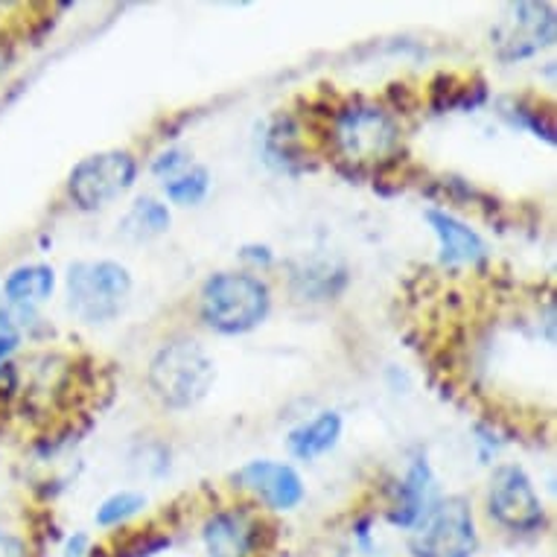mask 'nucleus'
<instances>
[{
    "label": "nucleus",
    "instance_id": "nucleus-3",
    "mask_svg": "<svg viewBox=\"0 0 557 557\" xmlns=\"http://www.w3.org/2000/svg\"><path fill=\"white\" fill-rule=\"evenodd\" d=\"M272 289L255 272L222 269L199 289L201 324L220 336H246L269 319Z\"/></svg>",
    "mask_w": 557,
    "mask_h": 557
},
{
    "label": "nucleus",
    "instance_id": "nucleus-19",
    "mask_svg": "<svg viewBox=\"0 0 557 557\" xmlns=\"http://www.w3.org/2000/svg\"><path fill=\"white\" fill-rule=\"evenodd\" d=\"M21 345H24V321L0 301V371L12 366Z\"/></svg>",
    "mask_w": 557,
    "mask_h": 557
},
{
    "label": "nucleus",
    "instance_id": "nucleus-16",
    "mask_svg": "<svg viewBox=\"0 0 557 557\" xmlns=\"http://www.w3.org/2000/svg\"><path fill=\"white\" fill-rule=\"evenodd\" d=\"M147 508V494H140V491H117V494L106 496V499L97 505L94 522H97V529L102 531L126 529L128 522H135Z\"/></svg>",
    "mask_w": 557,
    "mask_h": 557
},
{
    "label": "nucleus",
    "instance_id": "nucleus-14",
    "mask_svg": "<svg viewBox=\"0 0 557 557\" xmlns=\"http://www.w3.org/2000/svg\"><path fill=\"white\" fill-rule=\"evenodd\" d=\"M345 432V418L336 409L315 411L310 421H301L286 435V449L298 461H319L338 447Z\"/></svg>",
    "mask_w": 557,
    "mask_h": 557
},
{
    "label": "nucleus",
    "instance_id": "nucleus-23",
    "mask_svg": "<svg viewBox=\"0 0 557 557\" xmlns=\"http://www.w3.org/2000/svg\"><path fill=\"white\" fill-rule=\"evenodd\" d=\"M371 525H374V517H368V513L354 522V543H357V548L366 557L374 555V534H371Z\"/></svg>",
    "mask_w": 557,
    "mask_h": 557
},
{
    "label": "nucleus",
    "instance_id": "nucleus-12",
    "mask_svg": "<svg viewBox=\"0 0 557 557\" xmlns=\"http://www.w3.org/2000/svg\"><path fill=\"white\" fill-rule=\"evenodd\" d=\"M423 220L438 239L441 263L470 265V269L487 263L491 248H487L484 237L475 228H470L465 220H458L456 213H449L447 208H426Z\"/></svg>",
    "mask_w": 557,
    "mask_h": 557
},
{
    "label": "nucleus",
    "instance_id": "nucleus-8",
    "mask_svg": "<svg viewBox=\"0 0 557 557\" xmlns=\"http://www.w3.org/2000/svg\"><path fill=\"white\" fill-rule=\"evenodd\" d=\"M491 45L503 62H522L555 45V7L552 3H511L496 21Z\"/></svg>",
    "mask_w": 557,
    "mask_h": 557
},
{
    "label": "nucleus",
    "instance_id": "nucleus-24",
    "mask_svg": "<svg viewBox=\"0 0 557 557\" xmlns=\"http://www.w3.org/2000/svg\"><path fill=\"white\" fill-rule=\"evenodd\" d=\"M243 263L255 265V269H269L274 263V251L269 246H260V243H251V246H243L239 251Z\"/></svg>",
    "mask_w": 557,
    "mask_h": 557
},
{
    "label": "nucleus",
    "instance_id": "nucleus-7",
    "mask_svg": "<svg viewBox=\"0 0 557 557\" xmlns=\"http://www.w3.org/2000/svg\"><path fill=\"white\" fill-rule=\"evenodd\" d=\"M409 557H475L482 548V534L473 505L467 496H441L435 511L421 529L406 537Z\"/></svg>",
    "mask_w": 557,
    "mask_h": 557
},
{
    "label": "nucleus",
    "instance_id": "nucleus-4",
    "mask_svg": "<svg viewBox=\"0 0 557 557\" xmlns=\"http://www.w3.org/2000/svg\"><path fill=\"white\" fill-rule=\"evenodd\" d=\"M135 277L117 260H76L64 274L67 310L83 324H111L126 310Z\"/></svg>",
    "mask_w": 557,
    "mask_h": 557
},
{
    "label": "nucleus",
    "instance_id": "nucleus-20",
    "mask_svg": "<svg viewBox=\"0 0 557 557\" xmlns=\"http://www.w3.org/2000/svg\"><path fill=\"white\" fill-rule=\"evenodd\" d=\"M190 152L187 149H164V152H158L156 158H152V175L156 178H161V182H170V178H175V175H182L187 166H190Z\"/></svg>",
    "mask_w": 557,
    "mask_h": 557
},
{
    "label": "nucleus",
    "instance_id": "nucleus-15",
    "mask_svg": "<svg viewBox=\"0 0 557 557\" xmlns=\"http://www.w3.org/2000/svg\"><path fill=\"white\" fill-rule=\"evenodd\" d=\"M173 225V213H170V205L161 199H152V196H140L135 199V205L123 213L120 220V234L128 239V243H149V239L164 237L166 231Z\"/></svg>",
    "mask_w": 557,
    "mask_h": 557
},
{
    "label": "nucleus",
    "instance_id": "nucleus-11",
    "mask_svg": "<svg viewBox=\"0 0 557 557\" xmlns=\"http://www.w3.org/2000/svg\"><path fill=\"white\" fill-rule=\"evenodd\" d=\"M199 537L205 557H257L263 548V520L251 505H228L205 517Z\"/></svg>",
    "mask_w": 557,
    "mask_h": 557
},
{
    "label": "nucleus",
    "instance_id": "nucleus-2",
    "mask_svg": "<svg viewBox=\"0 0 557 557\" xmlns=\"http://www.w3.org/2000/svg\"><path fill=\"white\" fill-rule=\"evenodd\" d=\"M216 383V362L190 336L166 338L147 366L149 394L166 411L196 409Z\"/></svg>",
    "mask_w": 557,
    "mask_h": 557
},
{
    "label": "nucleus",
    "instance_id": "nucleus-6",
    "mask_svg": "<svg viewBox=\"0 0 557 557\" xmlns=\"http://www.w3.org/2000/svg\"><path fill=\"white\" fill-rule=\"evenodd\" d=\"M137 173H140V164L128 149H102L74 164L64 182V193L76 211H106L109 205L123 199L135 187Z\"/></svg>",
    "mask_w": 557,
    "mask_h": 557
},
{
    "label": "nucleus",
    "instance_id": "nucleus-5",
    "mask_svg": "<svg viewBox=\"0 0 557 557\" xmlns=\"http://www.w3.org/2000/svg\"><path fill=\"white\" fill-rule=\"evenodd\" d=\"M484 513L496 529L513 537H531L548 525V511L534 479L525 473V467L513 461L494 467L484 491Z\"/></svg>",
    "mask_w": 557,
    "mask_h": 557
},
{
    "label": "nucleus",
    "instance_id": "nucleus-10",
    "mask_svg": "<svg viewBox=\"0 0 557 557\" xmlns=\"http://www.w3.org/2000/svg\"><path fill=\"white\" fill-rule=\"evenodd\" d=\"M441 484L438 475L432 470L430 458L418 456L411 458L409 470L403 479L388 487V505H385V522L392 529H400L406 534L418 531L426 522L435 505L441 503Z\"/></svg>",
    "mask_w": 557,
    "mask_h": 557
},
{
    "label": "nucleus",
    "instance_id": "nucleus-21",
    "mask_svg": "<svg viewBox=\"0 0 557 557\" xmlns=\"http://www.w3.org/2000/svg\"><path fill=\"white\" fill-rule=\"evenodd\" d=\"M0 557H33V548L21 531L0 525Z\"/></svg>",
    "mask_w": 557,
    "mask_h": 557
},
{
    "label": "nucleus",
    "instance_id": "nucleus-13",
    "mask_svg": "<svg viewBox=\"0 0 557 557\" xmlns=\"http://www.w3.org/2000/svg\"><path fill=\"white\" fill-rule=\"evenodd\" d=\"M55 293V269L47 263H24L7 272L0 284V301L18 319H27L41 310Z\"/></svg>",
    "mask_w": 557,
    "mask_h": 557
},
{
    "label": "nucleus",
    "instance_id": "nucleus-22",
    "mask_svg": "<svg viewBox=\"0 0 557 557\" xmlns=\"http://www.w3.org/2000/svg\"><path fill=\"white\" fill-rule=\"evenodd\" d=\"M62 557H94V540L85 531H74L71 537L64 540Z\"/></svg>",
    "mask_w": 557,
    "mask_h": 557
},
{
    "label": "nucleus",
    "instance_id": "nucleus-17",
    "mask_svg": "<svg viewBox=\"0 0 557 557\" xmlns=\"http://www.w3.org/2000/svg\"><path fill=\"white\" fill-rule=\"evenodd\" d=\"M211 170L201 164H190L182 175H175L170 182H164V199L178 208H196L208 199L211 193Z\"/></svg>",
    "mask_w": 557,
    "mask_h": 557
},
{
    "label": "nucleus",
    "instance_id": "nucleus-18",
    "mask_svg": "<svg viewBox=\"0 0 557 557\" xmlns=\"http://www.w3.org/2000/svg\"><path fill=\"white\" fill-rule=\"evenodd\" d=\"M499 111H503V117L511 123V126L529 128L534 137H543L546 144H555V123L548 117L546 111L534 109L525 100H503L499 102Z\"/></svg>",
    "mask_w": 557,
    "mask_h": 557
},
{
    "label": "nucleus",
    "instance_id": "nucleus-9",
    "mask_svg": "<svg viewBox=\"0 0 557 557\" xmlns=\"http://www.w3.org/2000/svg\"><path fill=\"white\" fill-rule=\"evenodd\" d=\"M231 482L237 491L251 496L257 505H263L265 511L289 513L304 503L307 496V484L301 473L286 461H274V458H255L239 467L237 473L231 475Z\"/></svg>",
    "mask_w": 557,
    "mask_h": 557
},
{
    "label": "nucleus",
    "instance_id": "nucleus-1",
    "mask_svg": "<svg viewBox=\"0 0 557 557\" xmlns=\"http://www.w3.org/2000/svg\"><path fill=\"white\" fill-rule=\"evenodd\" d=\"M330 140L338 161L354 170H383L403 156V126L380 102L354 100L338 106L330 120Z\"/></svg>",
    "mask_w": 557,
    "mask_h": 557
}]
</instances>
